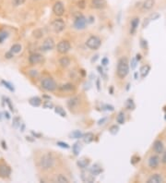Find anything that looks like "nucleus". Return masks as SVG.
<instances>
[{
    "instance_id": "52",
    "label": "nucleus",
    "mask_w": 166,
    "mask_h": 183,
    "mask_svg": "<svg viewBox=\"0 0 166 183\" xmlns=\"http://www.w3.org/2000/svg\"><path fill=\"white\" fill-rule=\"evenodd\" d=\"M106 119H107L106 118H104V119H101V120H99V122H98V124H99V125H102V124H104V123H103V122H104V121H105Z\"/></svg>"
},
{
    "instance_id": "19",
    "label": "nucleus",
    "mask_w": 166,
    "mask_h": 183,
    "mask_svg": "<svg viewBox=\"0 0 166 183\" xmlns=\"http://www.w3.org/2000/svg\"><path fill=\"white\" fill-rule=\"evenodd\" d=\"M89 163H91V160H89V158L83 157V158H80L79 160H78L77 166L79 168H81V169H85V168H87L89 166Z\"/></svg>"
},
{
    "instance_id": "8",
    "label": "nucleus",
    "mask_w": 166,
    "mask_h": 183,
    "mask_svg": "<svg viewBox=\"0 0 166 183\" xmlns=\"http://www.w3.org/2000/svg\"><path fill=\"white\" fill-rule=\"evenodd\" d=\"M55 44L54 39L51 38V37H48V38H46L42 42L40 50L42 51V52H49V51L53 50L55 48Z\"/></svg>"
},
{
    "instance_id": "45",
    "label": "nucleus",
    "mask_w": 166,
    "mask_h": 183,
    "mask_svg": "<svg viewBox=\"0 0 166 183\" xmlns=\"http://www.w3.org/2000/svg\"><path fill=\"white\" fill-rule=\"evenodd\" d=\"M161 162L164 164V165H166V150H164L163 153V156H162V159H161Z\"/></svg>"
},
{
    "instance_id": "53",
    "label": "nucleus",
    "mask_w": 166,
    "mask_h": 183,
    "mask_svg": "<svg viewBox=\"0 0 166 183\" xmlns=\"http://www.w3.org/2000/svg\"><path fill=\"white\" fill-rule=\"evenodd\" d=\"M136 59L137 60V61H139L140 59H141V56H140V54H137V56H136Z\"/></svg>"
},
{
    "instance_id": "47",
    "label": "nucleus",
    "mask_w": 166,
    "mask_h": 183,
    "mask_svg": "<svg viewBox=\"0 0 166 183\" xmlns=\"http://www.w3.org/2000/svg\"><path fill=\"white\" fill-rule=\"evenodd\" d=\"M109 64V59L107 58H103L102 59V66H107Z\"/></svg>"
},
{
    "instance_id": "27",
    "label": "nucleus",
    "mask_w": 166,
    "mask_h": 183,
    "mask_svg": "<svg viewBox=\"0 0 166 183\" xmlns=\"http://www.w3.org/2000/svg\"><path fill=\"white\" fill-rule=\"evenodd\" d=\"M116 122L119 125H123L126 122V116L123 111H120L119 113H118V115L116 117Z\"/></svg>"
},
{
    "instance_id": "4",
    "label": "nucleus",
    "mask_w": 166,
    "mask_h": 183,
    "mask_svg": "<svg viewBox=\"0 0 166 183\" xmlns=\"http://www.w3.org/2000/svg\"><path fill=\"white\" fill-rule=\"evenodd\" d=\"M102 45V40L97 35L89 36L86 41V46L91 50H97Z\"/></svg>"
},
{
    "instance_id": "21",
    "label": "nucleus",
    "mask_w": 166,
    "mask_h": 183,
    "mask_svg": "<svg viewBox=\"0 0 166 183\" xmlns=\"http://www.w3.org/2000/svg\"><path fill=\"white\" fill-rule=\"evenodd\" d=\"M163 181V179L160 174H154L151 177H150L149 180H147L148 183H161Z\"/></svg>"
},
{
    "instance_id": "28",
    "label": "nucleus",
    "mask_w": 166,
    "mask_h": 183,
    "mask_svg": "<svg viewBox=\"0 0 166 183\" xmlns=\"http://www.w3.org/2000/svg\"><path fill=\"white\" fill-rule=\"evenodd\" d=\"M21 49H22V46L20 44H14L10 47V50L9 51H11L13 54H18L20 53Z\"/></svg>"
},
{
    "instance_id": "1",
    "label": "nucleus",
    "mask_w": 166,
    "mask_h": 183,
    "mask_svg": "<svg viewBox=\"0 0 166 183\" xmlns=\"http://www.w3.org/2000/svg\"><path fill=\"white\" fill-rule=\"evenodd\" d=\"M129 72V62L126 57L119 58L116 67V75L119 79H125Z\"/></svg>"
},
{
    "instance_id": "13",
    "label": "nucleus",
    "mask_w": 166,
    "mask_h": 183,
    "mask_svg": "<svg viewBox=\"0 0 166 183\" xmlns=\"http://www.w3.org/2000/svg\"><path fill=\"white\" fill-rule=\"evenodd\" d=\"M106 6V0H91V7L94 9H103Z\"/></svg>"
},
{
    "instance_id": "55",
    "label": "nucleus",
    "mask_w": 166,
    "mask_h": 183,
    "mask_svg": "<svg viewBox=\"0 0 166 183\" xmlns=\"http://www.w3.org/2000/svg\"><path fill=\"white\" fill-rule=\"evenodd\" d=\"M5 116L7 117V119H10V116H9V114L8 113V112H6V113H5Z\"/></svg>"
},
{
    "instance_id": "31",
    "label": "nucleus",
    "mask_w": 166,
    "mask_h": 183,
    "mask_svg": "<svg viewBox=\"0 0 166 183\" xmlns=\"http://www.w3.org/2000/svg\"><path fill=\"white\" fill-rule=\"evenodd\" d=\"M82 136L83 134L80 130H74L70 133V137L72 139H79V138H82Z\"/></svg>"
},
{
    "instance_id": "24",
    "label": "nucleus",
    "mask_w": 166,
    "mask_h": 183,
    "mask_svg": "<svg viewBox=\"0 0 166 183\" xmlns=\"http://www.w3.org/2000/svg\"><path fill=\"white\" fill-rule=\"evenodd\" d=\"M82 145L80 143V142H76L73 145H72V152L74 154V156H79L80 151H81Z\"/></svg>"
},
{
    "instance_id": "39",
    "label": "nucleus",
    "mask_w": 166,
    "mask_h": 183,
    "mask_svg": "<svg viewBox=\"0 0 166 183\" xmlns=\"http://www.w3.org/2000/svg\"><path fill=\"white\" fill-rule=\"evenodd\" d=\"M42 106H44V108H53V107H54V104L52 102H50V100L44 101V104H42Z\"/></svg>"
},
{
    "instance_id": "16",
    "label": "nucleus",
    "mask_w": 166,
    "mask_h": 183,
    "mask_svg": "<svg viewBox=\"0 0 166 183\" xmlns=\"http://www.w3.org/2000/svg\"><path fill=\"white\" fill-rule=\"evenodd\" d=\"M155 5V0H144L141 4V8L144 11H150Z\"/></svg>"
},
{
    "instance_id": "43",
    "label": "nucleus",
    "mask_w": 166,
    "mask_h": 183,
    "mask_svg": "<svg viewBox=\"0 0 166 183\" xmlns=\"http://www.w3.org/2000/svg\"><path fill=\"white\" fill-rule=\"evenodd\" d=\"M78 7L80 8H85V7H86V3H85L84 0H79L78 2Z\"/></svg>"
},
{
    "instance_id": "49",
    "label": "nucleus",
    "mask_w": 166,
    "mask_h": 183,
    "mask_svg": "<svg viewBox=\"0 0 166 183\" xmlns=\"http://www.w3.org/2000/svg\"><path fill=\"white\" fill-rule=\"evenodd\" d=\"M6 100H7L6 102L8 103V106H9V107H10V110H11V111H14V108H13V106H12V105H11V103H10V100H9V99H8V98H6Z\"/></svg>"
},
{
    "instance_id": "9",
    "label": "nucleus",
    "mask_w": 166,
    "mask_h": 183,
    "mask_svg": "<svg viewBox=\"0 0 166 183\" xmlns=\"http://www.w3.org/2000/svg\"><path fill=\"white\" fill-rule=\"evenodd\" d=\"M66 12L64 3L62 1H56L53 5V13L56 17H62Z\"/></svg>"
},
{
    "instance_id": "51",
    "label": "nucleus",
    "mask_w": 166,
    "mask_h": 183,
    "mask_svg": "<svg viewBox=\"0 0 166 183\" xmlns=\"http://www.w3.org/2000/svg\"><path fill=\"white\" fill-rule=\"evenodd\" d=\"M18 124V118H15L14 119V123H13V126L14 127H17V125Z\"/></svg>"
},
{
    "instance_id": "42",
    "label": "nucleus",
    "mask_w": 166,
    "mask_h": 183,
    "mask_svg": "<svg viewBox=\"0 0 166 183\" xmlns=\"http://www.w3.org/2000/svg\"><path fill=\"white\" fill-rule=\"evenodd\" d=\"M29 75L31 78H36V77H38V71L36 69H31L29 71Z\"/></svg>"
},
{
    "instance_id": "23",
    "label": "nucleus",
    "mask_w": 166,
    "mask_h": 183,
    "mask_svg": "<svg viewBox=\"0 0 166 183\" xmlns=\"http://www.w3.org/2000/svg\"><path fill=\"white\" fill-rule=\"evenodd\" d=\"M82 140L85 143H91L92 142L94 141V134L92 132H87L83 134L82 136Z\"/></svg>"
},
{
    "instance_id": "44",
    "label": "nucleus",
    "mask_w": 166,
    "mask_h": 183,
    "mask_svg": "<svg viewBox=\"0 0 166 183\" xmlns=\"http://www.w3.org/2000/svg\"><path fill=\"white\" fill-rule=\"evenodd\" d=\"M137 60L136 58H132L131 59V69H134L137 67Z\"/></svg>"
},
{
    "instance_id": "5",
    "label": "nucleus",
    "mask_w": 166,
    "mask_h": 183,
    "mask_svg": "<svg viewBox=\"0 0 166 183\" xmlns=\"http://www.w3.org/2000/svg\"><path fill=\"white\" fill-rule=\"evenodd\" d=\"M87 24H88V19L84 15H81V14H80V15L76 17L74 23H73V26L76 30L81 31L87 27Z\"/></svg>"
},
{
    "instance_id": "48",
    "label": "nucleus",
    "mask_w": 166,
    "mask_h": 183,
    "mask_svg": "<svg viewBox=\"0 0 166 183\" xmlns=\"http://www.w3.org/2000/svg\"><path fill=\"white\" fill-rule=\"evenodd\" d=\"M13 56H14V54L11 52V51H9V52H8L6 55H5V57L9 59V58H13Z\"/></svg>"
},
{
    "instance_id": "17",
    "label": "nucleus",
    "mask_w": 166,
    "mask_h": 183,
    "mask_svg": "<svg viewBox=\"0 0 166 183\" xmlns=\"http://www.w3.org/2000/svg\"><path fill=\"white\" fill-rule=\"evenodd\" d=\"M81 180L84 182H94L95 178H94V176L89 171L87 172V171L83 170L81 172Z\"/></svg>"
},
{
    "instance_id": "3",
    "label": "nucleus",
    "mask_w": 166,
    "mask_h": 183,
    "mask_svg": "<svg viewBox=\"0 0 166 183\" xmlns=\"http://www.w3.org/2000/svg\"><path fill=\"white\" fill-rule=\"evenodd\" d=\"M41 87L46 92H55L57 89V83L51 77H45L41 81Z\"/></svg>"
},
{
    "instance_id": "11",
    "label": "nucleus",
    "mask_w": 166,
    "mask_h": 183,
    "mask_svg": "<svg viewBox=\"0 0 166 183\" xmlns=\"http://www.w3.org/2000/svg\"><path fill=\"white\" fill-rule=\"evenodd\" d=\"M160 161L161 159L158 156V154H152V156H150L149 158V161H148V166L150 169H156V168H158L159 165H160Z\"/></svg>"
},
{
    "instance_id": "57",
    "label": "nucleus",
    "mask_w": 166,
    "mask_h": 183,
    "mask_svg": "<svg viewBox=\"0 0 166 183\" xmlns=\"http://www.w3.org/2000/svg\"><path fill=\"white\" fill-rule=\"evenodd\" d=\"M165 119H166V116H165Z\"/></svg>"
},
{
    "instance_id": "10",
    "label": "nucleus",
    "mask_w": 166,
    "mask_h": 183,
    "mask_svg": "<svg viewBox=\"0 0 166 183\" xmlns=\"http://www.w3.org/2000/svg\"><path fill=\"white\" fill-rule=\"evenodd\" d=\"M11 175V168L6 163H0V177L3 179L10 177Z\"/></svg>"
},
{
    "instance_id": "37",
    "label": "nucleus",
    "mask_w": 166,
    "mask_h": 183,
    "mask_svg": "<svg viewBox=\"0 0 166 183\" xmlns=\"http://www.w3.org/2000/svg\"><path fill=\"white\" fill-rule=\"evenodd\" d=\"M1 83H2L3 85H4L5 87H6V88H8L10 92H14V91H15V89H14L13 85H12V84L9 83V82H6V81H1Z\"/></svg>"
},
{
    "instance_id": "12",
    "label": "nucleus",
    "mask_w": 166,
    "mask_h": 183,
    "mask_svg": "<svg viewBox=\"0 0 166 183\" xmlns=\"http://www.w3.org/2000/svg\"><path fill=\"white\" fill-rule=\"evenodd\" d=\"M44 58L42 57V55H41L39 53H32L29 57V62L32 66L38 65L42 62H44Z\"/></svg>"
},
{
    "instance_id": "50",
    "label": "nucleus",
    "mask_w": 166,
    "mask_h": 183,
    "mask_svg": "<svg viewBox=\"0 0 166 183\" xmlns=\"http://www.w3.org/2000/svg\"><path fill=\"white\" fill-rule=\"evenodd\" d=\"M105 107H106V110H110V111H113V110H115L113 106H110V105H106Z\"/></svg>"
},
{
    "instance_id": "40",
    "label": "nucleus",
    "mask_w": 166,
    "mask_h": 183,
    "mask_svg": "<svg viewBox=\"0 0 166 183\" xmlns=\"http://www.w3.org/2000/svg\"><path fill=\"white\" fill-rule=\"evenodd\" d=\"M140 160V157L139 156H137V154H135V156H133L131 157V164H133V165H135V164L139 163Z\"/></svg>"
},
{
    "instance_id": "38",
    "label": "nucleus",
    "mask_w": 166,
    "mask_h": 183,
    "mask_svg": "<svg viewBox=\"0 0 166 183\" xmlns=\"http://www.w3.org/2000/svg\"><path fill=\"white\" fill-rule=\"evenodd\" d=\"M42 35H44V32H42V31L41 29H37L35 30L34 32H33V36L35 37V38L39 39L41 38V37H42Z\"/></svg>"
},
{
    "instance_id": "15",
    "label": "nucleus",
    "mask_w": 166,
    "mask_h": 183,
    "mask_svg": "<svg viewBox=\"0 0 166 183\" xmlns=\"http://www.w3.org/2000/svg\"><path fill=\"white\" fill-rule=\"evenodd\" d=\"M152 149H153L154 153H156L157 154H163V151H164V145H163V143L161 140H156L155 142L153 143Z\"/></svg>"
},
{
    "instance_id": "25",
    "label": "nucleus",
    "mask_w": 166,
    "mask_h": 183,
    "mask_svg": "<svg viewBox=\"0 0 166 183\" xmlns=\"http://www.w3.org/2000/svg\"><path fill=\"white\" fill-rule=\"evenodd\" d=\"M150 71V66L149 65H144L142 66L141 69H140V75H141V78H145L148 76V74Z\"/></svg>"
},
{
    "instance_id": "35",
    "label": "nucleus",
    "mask_w": 166,
    "mask_h": 183,
    "mask_svg": "<svg viewBox=\"0 0 166 183\" xmlns=\"http://www.w3.org/2000/svg\"><path fill=\"white\" fill-rule=\"evenodd\" d=\"M126 108L128 109V110H134L135 109V104H134V102H133L132 99H128L126 101Z\"/></svg>"
},
{
    "instance_id": "32",
    "label": "nucleus",
    "mask_w": 166,
    "mask_h": 183,
    "mask_svg": "<svg viewBox=\"0 0 166 183\" xmlns=\"http://www.w3.org/2000/svg\"><path fill=\"white\" fill-rule=\"evenodd\" d=\"M55 112L56 114H58L59 116L62 117V118H65V117L66 116V111L64 110L63 107H61V106H55Z\"/></svg>"
},
{
    "instance_id": "26",
    "label": "nucleus",
    "mask_w": 166,
    "mask_h": 183,
    "mask_svg": "<svg viewBox=\"0 0 166 183\" xmlns=\"http://www.w3.org/2000/svg\"><path fill=\"white\" fill-rule=\"evenodd\" d=\"M59 64L62 66L63 68H68L71 64V60L68 57H63L59 59Z\"/></svg>"
},
{
    "instance_id": "20",
    "label": "nucleus",
    "mask_w": 166,
    "mask_h": 183,
    "mask_svg": "<svg viewBox=\"0 0 166 183\" xmlns=\"http://www.w3.org/2000/svg\"><path fill=\"white\" fill-rule=\"evenodd\" d=\"M102 166H100L99 164H94V165L92 167H89V171L92 173V174L93 175V176H98V175H100L101 174V173L102 172Z\"/></svg>"
},
{
    "instance_id": "34",
    "label": "nucleus",
    "mask_w": 166,
    "mask_h": 183,
    "mask_svg": "<svg viewBox=\"0 0 166 183\" xmlns=\"http://www.w3.org/2000/svg\"><path fill=\"white\" fill-rule=\"evenodd\" d=\"M118 131H119V126L118 125H113L110 127V129H109V132H110L112 135L117 134Z\"/></svg>"
},
{
    "instance_id": "22",
    "label": "nucleus",
    "mask_w": 166,
    "mask_h": 183,
    "mask_svg": "<svg viewBox=\"0 0 166 183\" xmlns=\"http://www.w3.org/2000/svg\"><path fill=\"white\" fill-rule=\"evenodd\" d=\"M29 104L31 106H33V107H38V106H40L42 105V99L40 97H38V96L31 97V98H30V100H29Z\"/></svg>"
},
{
    "instance_id": "41",
    "label": "nucleus",
    "mask_w": 166,
    "mask_h": 183,
    "mask_svg": "<svg viewBox=\"0 0 166 183\" xmlns=\"http://www.w3.org/2000/svg\"><path fill=\"white\" fill-rule=\"evenodd\" d=\"M57 145L59 147L64 148V149H68L69 148V145L66 143H64V142H57Z\"/></svg>"
},
{
    "instance_id": "46",
    "label": "nucleus",
    "mask_w": 166,
    "mask_h": 183,
    "mask_svg": "<svg viewBox=\"0 0 166 183\" xmlns=\"http://www.w3.org/2000/svg\"><path fill=\"white\" fill-rule=\"evenodd\" d=\"M140 45H141V47H142V48L146 49V48H147V41H146V40H144V39H141Z\"/></svg>"
},
{
    "instance_id": "14",
    "label": "nucleus",
    "mask_w": 166,
    "mask_h": 183,
    "mask_svg": "<svg viewBox=\"0 0 166 183\" xmlns=\"http://www.w3.org/2000/svg\"><path fill=\"white\" fill-rule=\"evenodd\" d=\"M80 103V99L79 96H74L71 97L70 99L68 101V108L70 109V111H73L74 109L78 108Z\"/></svg>"
},
{
    "instance_id": "6",
    "label": "nucleus",
    "mask_w": 166,
    "mask_h": 183,
    "mask_svg": "<svg viewBox=\"0 0 166 183\" xmlns=\"http://www.w3.org/2000/svg\"><path fill=\"white\" fill-rule=\"evenodd\" d=\"M52 28H53L54 32H62L65 28H66V22L64 21L63 19L61 18H56L55 20L52 21Z\"/></svg>"
},
{
    "instance_id": "7",
    "label": "nucleus",
    "mask_w": 166,
    "mask_h": 183,
    "mask_svg": "<svg viewBox=\"0 0 166 183\" xmlns=\"http://www.w3.org/2000/svg\"><path fill=\"white\" fill-rule=\"evenodd\" d=\"M70 49H71V44L68 40L60 41L57 44V45H56V50H57V52L60 54H63V55L68 53Z\"/></svg>"
},
{
    "instance_id": "56",
    "label": "nucleus",
    "mask_w": 166,
    "mask_h": 183,
    "mask_svg": "<svg viewBox=\"0 0 166 183\" xmlns=\"http://www.w3.org/2000/svg\"><path fill=\"white\" fill-rule=\"evenodd\" d=\"M32 1H39V0H32Z\"/></svg>"
},
{
    "instance_id": "18",
    "label": "nucleus",
    "mask_w": 166,
    "mask_h": 183,
    "mask_svg": "<svg viewBox=\"0 0 166 183\" xmlns=\"http://www.w3.org/2000/svg\"><path fill=\"white\" fill-rule=\"evenodd\" d=\"M139 18L137 17L133 18L130 21V34H134L136 32L137 27H139Z\"/></svg>"
},
{
    "instance_id": "30",
    "label": "nucleus",
    "mask_w": 166,
    "mask_h": 183,
    "mask_svg": "<svg viewBox=\"0 0 166 183\" xmlns=\"http://www.w3.org/2000/svg\"><path fill=\"white\" fill-rule=\"evenodd\" d=\"M8 32L4 30V29H0V44H2L3 42L6 40L8 37Z\"/></svg>"
},
{
    "instance_id": "54",
    "label": "nucleus",
    "mask_w": 166,
    "mask_h": 183,
    "mask_svg": "<svg viewBox=\"0 0 166 183\" xmlns=\"http://www.w3.org/2000/svg\"><path fill=\"white\" fill-rule=\"evenodd\" d=\"M1 143H2V147H3L4 149H7V144L5 143V142H4V141H2V142H1Z\"/></svg>"
},
{
    "instance_id": "36",
    "label": "nucleus",
    "mask_w": 166,
    "mask_h": 183,
    "mask_svg": "<svg viewBox=\"0 0 166 183\" xmlns=\"http://www.w3.org/2000/svg\"><path fill=\"white\" fill-rule=\"evenodd\" d=\"M26 0H12V5L14 7H20L22 5H24Z\"/></svg>"
},
{
    "instance_id": "29",
    "label": "nucleus",
    "mask_w": 166,
    "mask_h": 183,
    "mask_svg": "<svg viewBox=\"0 0 166 183\" xmlns=\"http://www.w3.org/2000/svg\"><path fill=\"white\" fill-rule=\"evenodd\" d=\"M60 90H62L64 92H68V91H74L75 90V87L73 84L71 83H66V84H64V85L60 86Z\"/></svg>"
},
{
    "instance_id": "33",
    "label": "nucleus",
    "mask_w": 166,
    "mask_h": 183,
    "mask_svg": "<svg viewBox=\"0 0 166 183\" xmlns=\"http://www.w3.org/2000/svg\"><path fill=\"white\" fill-rule=\"evenodd\" d=\"M55 181H56V182H59V183H68V182H69V180H68V178L65 177V176L62 175V174H60V175H58L57 177H56Z\"/></svg>"
},
{
    "instance_id": "2",
    "label": "nucleus",
    "mask_w": 166,
    "mask_h": 183,
    "mask_svg": "<svg viewBox=\"0 0 166 183\" xmlns=\"http://www.w3.org/2000/svg\"><path fill=\"white\" fill-rule=\"evenodd\" d=\"M54 165H55V158L51 154H44L39 160V167L44 171L51 169L54 167Z\"/></svg>"
}]
</instances>
